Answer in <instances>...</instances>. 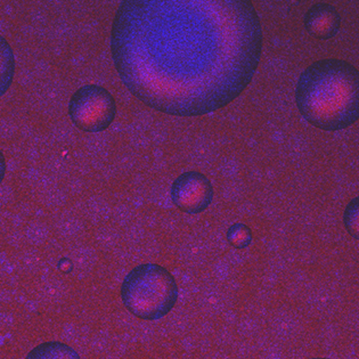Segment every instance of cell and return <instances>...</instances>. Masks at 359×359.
<instances>
[{
  "instance_id": "obj_1",
  "label": "cell",
  "mask_w": 359,
  "mask_h": 359,
  "mask_svg": "<svg viewBox=\"0 0 359 359\" xmlns=\"http://www.w3.org/2000/svg\"><path fill=\"white\" fill-rule=\"evenodd\" d=\"M120 78L171 116L229 105L258 67L262 32L251 1H123L111 38Z\"/></svg>"
},
{
  "instance_id": "obj_2",
  "label": "cell",
  "mask_w": 359,
  "mask_h": 359,
  "mask_svg": "<svg viewBox=\"0 0 359 359\" xmlns=\"http://www.w3.org/2000/svg\"><path fill=\"white\" fill-rule=\"evenodd\" d=\"M295 103L304 120L320 130L348 128L359 119V71L339 58L315 62L299 76Z\"/></svg>"
},
{
  "instance_id": "obj_3",
  "label": "cell",
  "mask_w": 359,
  "mask_h": 359,
  "mask_svg": "<svg viewBox=\"0 0 359 359\" xmlns=\"http://www.w3.org/2000/svg\"><path fill=\"white\" fill-rule=\"evenodd\" d=\"M178 285L170 271L158 264L133 268L122 280L120 295L126 309L143 320H158L174 309Z\"/></svg>"
},
{
  "instance_id": "obj_4",
  "label": "cell",
  "mask_w": 359,
  "mask_h": 359,
  "mask_svg": "<svg viewBox=\"0 0 359 359\" xmlns=\"http://www.w3.org/2000/svg\"><path fill=\"white\" fill-rule=\"evenodd\" d=\"M67 112L76 128L86 133H101L116 119V100L102 86L86 85L72 95Z\"/></svg>"
},
{
  "instance_id": "obj_5",
  "label": "cell",
  "mask_w": 359,
  "mask_h": 359,
  "mask_svg": "<svg viewBox=\"0 0 359 359\" xmlns=\"http://www.w3.org/2000/svg\"><path fill=\"white\" fill-rule=\"evenodd\" d=\"M177 209L189 215L203 212L213 200V187L208 177L198 171H187L177 177L170 189Z\"/></svg>"
},
{
  "instance_id": "obj_6",
  "label": "cell",
  "mask_w": 359,
  "mask_h": 359,
  "mask_svg": "<svg viewBox=\"0 0 359 359\" xmlns=\"http://www.w3.org/2000/svg\"><path fill=\"white\" fill-rule=\"evenodd\" d=\"M308 34L318 40H329L338 34L341 18L338 11L330 4H315L307 11L304 19Z\"/></svg>"
},
{
  "instance_id": "obj_7",
  "label": "cell",
  "mask_w": 359,
  "mask_h": 359,
  "mask_svg": "<svg viewBox=\"0 0 359 359\" xmlns=\"http://www.w3.org/2000/svg\"><path fill=\"white\" fill-rule=\"evenodd\" d=\"M25 359H81V357L67 344L48 341L31 349Z\"/></svg>"
},
{
  "instance_id": "obj_8",
  "label": "cell",
  "mask_w": 359,
  "mask_h": 359,
  "mask_svg": "<svg viewBox=\"0 0 359 359\" xmlns=\"http://www.w3.org/2000/svg\"><path fill=\"white\" fill-rule=\"evenodd\" d=\"M227 241L235 249H245L252 242V231L249 226L238 222L229 227L227 231Z\"/></svg>"
},
{
  "instance_id": "obj_9",
  "label": "cell",
  "mask_w": 359,
  "mask_h": 359,
  "mask_svg": "<svg viewBox=\"0 0 359 359\" xmlns=\"http://www.w3.org/2000/svg\"><path fill=\"white\" fill-rule=\"evenodd\" d=\"M344 225L348 234L359 241V196L353 198L344 211Z\"/></svg>"
},
{
  "instance_id": "obj_10",
  "label": "cell",
  "mask_w": 359,
  "mask_h": 359,
  "mask_svg": "<svg viewBox=\"0 0 359 359\" xmlns=\"http://www.w3.org/2000/svg\"><path fill=\"white\" fill-rule=\"evenodd\" d=\"M308 359H331V358H308Z\"/></svg>"
}]
</instances>
